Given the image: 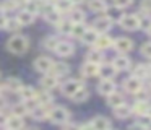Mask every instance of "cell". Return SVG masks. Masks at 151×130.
<instances>
[{"label": "cell", "mask_w": 151, "mask_h": 130, "mask_svg": "<svg viewBox=\"0 0 151 130\" xmlns=\"http://www.w3.org/2000/svg\"><path fill=\"white\" fill-rule=\"evenodd\" d=\"M5 104H7V101H5V98L4 96H0V110L5 107Z\"/></svg>", "instance_id": "681fc988"}, {"label": "cell", "mask_w": 151, "mask_h": 130, "mask_svg": "<svg viewBox=\"0 0 151 130\" xmlns=\"http://www.w3.org/2000/svg\"><path fill=\"white\" fill-rule=\"evenodd\" d=\"M150 68H151V62H150Z\"/></svg>", "instance_id": "9f6ffc18"}, {"label": "cell", "mask_w": 151, "mask_h": 130, "mask_svg": "<svg viewBox=\"0 0 151 130\" xmlns=\"http://www.w3.org/2000/svg\"><path fill=\"white\" fill-rule=\"evenodd\" d=\"M59 42L60 41L57 38H54V36H47V38L42 41V46H44V49H47V51H55L57 46H59Z\"/></svg>", "instance_id": "e575fe53"}, {"label": "cell", "mask_w": 151, "mask_h": 130, "mask_svg": "<svg viewBox=\"0 0 151 130\" xmlns=\"http://www.w3.org/2000/svg\"><path fill=\"white\" fill-rule=\"evenodd\" d=\"M124 90L130 94H138L141 90H143V83H141L140 78H135V77H130L125 80L124 83Z\"/></svg>", "instance_id": "277c9868"}, {"label": "cell", "mask_w": 151, "mask_h": 130, "mask_svg": "<svg viewBox=\"0 0 151 130\" xmlns=\"http://www.w3.org/2000/svg\"><path fill=\"white\" fill-rule=\"evenodd\" d=\"M120 26L127 31H135L141 26V18L138 15H125V18L120 21Z\"/></svg>", "instance_id": "3957f363"}, {"label": "cell", "mask_w": 151, "mask_h": 130, "mask_svg": "<svg viewBox=\"0 0 151 130\" xmlns=\"http://www.w3.org/2000/svg\"><path fill=\"white\" fill-rule=\"evenodd\" d=\"M7 21H8V20L5 18V16L2 15V13H0V29H4V28H7Z\"/></svg>", "instance_id": "f6af8a7d"}, {"label": "cell", "mask_w": 151, "mask_h": 130, "mask_svg": "<svg viewBox=\"0 0 151 130\" xmlns=\"http://www.w3.org/2000/svg\"><path fill=\"white\" fill-rule=\"evenodd\" d=\"M98 91L101 94H104V96H109V94H112L115 91V83L112 80H102L98 84Z\"/></svg>", "instance_id": "5bb4252c"}, {"label": "cell", "mask_w": 151, "mask_h": 130, "mask_svg": "<svg viewBox=\"0 0 151 130\" xmlns=\"http://www.w3.org/2000/svg\"><path fill=\"white\" fill-rule=\"evenodd\" d=\"M132 112H133V107L128 106V104H122V106L114 109V116L117 119H128L132 116Z\"/></svg>", "instance_id": "9a60e30c"}, {"label": "cell", "mask_w": 151, "mask_h": 130, "mask_svg": "<svg viewBox=\"0 0 151 130\" xmlns=\"http://www.w3.org/2000/svg\"><path fill=\"white\" fill-rule=\"evenodd\" d=\"M54 5H55V10L60 12V13H72V5L73 3L70 2V0H55Z\"/></svg>", "instance_id": "d4e9b609"}, {"label": "cell", "mask_w": 151, "mask_h": 130, "mask_svg": "<svg viewBox=\"0 0 151 130\" xmlns=\"http://www.w3.org/2000/svg\"><path fill=\"white\" fill-rule=\"evenodd\" d=\"M133 0H114V5L115 6H120V8H125V6L132 5Z\"/></svg>", "instance_id": "b9f144b4"}, {"label": "cell", "mask_w": 151, "mask_h": 130, "mask_svg": "<svg viewBox=\"0 0 151 130\" xmlns=\"http://www.w3.org/2000/svg\"><path fill=\"white\" fill-rule=\"evenodd\" d=\"M52 67H54L52 58L46 57V55H42V57H37L36 60H34V68H36L37 72H41V73H50Z\"/></svg>", "instance_id": "5b68a950"}, {"label": "cell", "mask_w": 151, "mask_h": 130, "mask_svg": "<svg viewBox=\"0 0 151 130\" xmlns=\"http://www.w3.org/2000/svg\"><path fill=\"white\" fill-rule=\"evenodd\" d=\"M7 127H8V130H21V129L24 127L23 117H17V116H12V117H8Z\"/></svg>", "instance_id": "7402d4cb"}, {"label": "cell", "mask_w": 151, "mask_h": 130, "mask_svg": "<svg viewBox=\"0 0 151 130\" xmlns=\"http://www.w3.org/2000/svg\"><path fill=\"white\" fill-rule=\"evenodd\" d=\"M148 73H150V70H148V67L146 65H143V64H137L135 65V68H133V75L132 77H135V78H146L148 77Z\"/></svg>", "instance_id": "1f68e13d"}, {"label": "cell", "mask_w": 151, "mask_h": 130, "mask_svg": "<svg viewBox=\"0 0 151 130\" xmlns=\"http://www.w3.org/2000/svg\"><path fill=\"white\" fill-rule=\"evenodd\" d=\"M98 38H99V32H96L94 29H88L86 31V34L81 38V41L85 42V44H88V46H94L96 44V41H98Z\"/></svg>", "instance_id": "83f0119b"}, {"label": "cell", "mask_w": 151, "mask_h": 130, "mask_svg": "<svg viewBox=\"0 0 151 130\" xmlns=\"http://www.w3.org/2000/svg\"><path fill=\"white\" fill-rule=\"evenodd\" d=\"M21 26H23V25L18 21V18H12V20H8V21H7V29H10V31H18Z\"/></svg>", "instance_id": "ab89813d"}, {"label": "cell", "mask_w": 151, "mask_h": 130, "mask_svg": "<svg viewBox=\"0 0 151 130\" xmlns=\"http://www.w3.org/2000/svg\"><path fill=\"white\" fill-rule=\"evenodd\" d=\"M17 18H18V21H20L23 26L31 25V23L34 21V15H33V13H29L28 10H23V12H20V13H18Z\"/></svg>", "instance_id": "4dcf8cb0"}, {"label": "cell", "mask_w": 151, "mask_h": 130, "mask_svg": "<svg viewBox=\"0 0 151 130\" xmlns=\"http://www.w3.org/2000/svg\"><path fill=\"white\" fill-rule=\"evenodd\" d=\"M114 39L111 38V36H107V34H99V38H98V41H96V49H99V51H102V49H107V47H111V46H114Z\"/></svg>", "instance_id": "e0dca14e"}, {"label": "cell", "mask_w": 151, "mask_h": 130, "mask_svg": "<svg viewBox=\"0 0 151 130\" xmlns=\"http://www.w3.org/2000/svg\"><path fill=\"white\" fill-rule=\"evenodd\" d=\"M65 130H81V127L76 125V124H67V125H65Z\"/></svg>", "instance_id": "ee69618b"}, {"label": "cell", "mask_w": 151, "mask_h": 130, "mask_svg": "<svg viewBox=\"0 0 151 130\" xmlns=\"http://www.w3.org/2000/svg\"><path fill=\"white\" fill-rule=\"evenodd\" d=\"M28 130H39V129H34V127H33V129H28Z\"/></svg>", "instance_id": "11a10c76"}, {"label": "cell", "mask_w": 151, "mask_h": 130, "mask_svg": "<svg viewBox=\"0 0 151 130\" xmlns=\"http://www.w3.org/2000/svg\"><path fill=\"white\" fill-rule=\"evenodd\" d=\"M148 34L151 36V23H150V28H148Z\"/></svg>", "instance_id": "db71d44e"}, {"label": "cell", "mask_w": 151, "mask_h": 130, "mask_svg": "<svg viewBox=\"0 0 151 130\" xmlns=\"http://www.w3.org/2000/svg\"><path fill=\"white\" fill-rule=\"evenodd\" d=\"M106 18H109L112 23H120L122 20L125 18L124 12H122L120 6H109L107 10H106Z\"/></svg>", "instance_id": "52a82bcc"}, {"label": "cell", "mask_w": 151, "mask_h": 130, "mask_svg": "<svg viewBox=\"0 0 151 130\" xmlns=\"http://www.w3.org/2000/svg\"><path fill=\"white\" fill-rule=\"evenodd\" d=\"M132 107H133V112L135 114H138V116H146L148 109H150V104H148V101H140V99H138Z\"/></svg>", "instance_id": "4316f807"}, {"label": "cell", "mask_w": 151, "mask_h": 130, "mask_svg": "<svg viewBox=\"0 0 151 130\" xmlns=\"http://www.w3.org/2000/svg\"><path fill=\"white\" fill-rule=\"evenodd\" d=\"M130 130H146V129H145L140 122H137V124H133V125H130Z\"/></svg>", "instance_id": "bcb514c9"}, {"label": "cell", "mask_w": 151, "mask_h": 130, "mask_svg": "<svg viewBox=\"0 0 151 130\" xmlns=\"http://www.w3.org/2000/svg\"><path fill=\"white\" fill-rule=\"evenodd\" d=\"M50 72H52V75H55V77L59 78V77H63V75L68 73V72H70V67H68L67 64H63V62H55Z\"/></svg>", "instance_id": "ffe728a7"}, {"label": "cell", "mask_w": 151, "mask_h": 130, "mask_svg": "<svg viewBox=\"0 0 151 130\" xmlns=\"http://www.w3.org/2000/svg\"><path fill=\"white\" fill-rule=\"evenodd\" d=\"M49 112H50V110L47 109V106H41V104H39V106L31 112V116H33L36 120H44V119L49 117Z\"/></svg>", "instance_id": "cb8c5ba5"}, {"label": "cell", "mask_w": 151, "mask_h": 130, "mask_svg": "<svg viewBox=\"0 0 151 130\" xmlns=\"http://www.w3.org/2000/svg\"><path fill=\"white\" fill-rule=\"evenodd\" d=\"M115 49H117L119 52H122V54H125V52H130L132 49H133V42H132V39L128 38H117L114 42Z\"/></svg>", "instance_id": "30bf717a"}, {"label": "cell", "mask_w": 151, "mask_h": 130, "mask_svg": "<svg viewBox=\"0 0 151 130\" xmlns=\"http://www.w3.org/2000/svg\"><path fill=\"white\" fill-rule=\"evenodd\" d=\"M146 116H148V117H150V119H151V106H150V109H148V112H146Z\"/></svg>", "instance_id": "816d5d0a"}, {"label": "cell", "mask_w": 151, "mask_h": 130, "mask_svg": "<svg viewBox=\"0 0 151 130\" xmlns=\"http://www.w3.org/2000/svg\"><path fill=\"white\" fill-rule=\"evenodd\" d=\"M36 90L33 86H23L20 91V96L23 98V101H29V99H36Z\"/></svg>", "instance_id": "d6a6232c"}, {"label": "cell", "mask_w": 151, "mask_h": 130, "mask_svg": "<svg viewBox=\"0 0 151 130\" xmlns=\"http://www.w3.org/2000/svg\"><path fill=\"white\" fill-rule=\"evenodd\" d=\"M88 29H89V28H86V26H85V23H76V25H73L72 32H70V34H72L73 38L81 39L83 36L86 34V31H88Z\"/></svg>", "instance_id": "f546056e"}, {"label": "cell", "mask_w": 151, "mask_h": 130, "mask_svg": "<svg viewBox=\"0 0 151 130\" xmlns=\"http://www.w3.org/2000/svg\"><path fill=\"white\" fill-rule=\"evenodd\" d=\"M57 84H59V78H57L55 75H52V73H49V75H46V77L41 78V86H42L44 90H47V91L54 90Z\"/></svg>", "instance_id": "4fadbf2b"}, {"label": "cell", "mask_w": 151, "mask_h": 130, "mask_svg": "<svg viewBox=\"0 0 151 130\" xmlns=\"http://www.w3.org/2000/svg\"><path fill=\"white\" fill-rule=\"evenodd\" d=\"M111 25H112V21L104 16V18L94 20V23H93V29H94L96 32H99V34H106V32L111 29Z\"/></svg>", "instance_id": "ba28073f"}, {"label": "cell", "mask_w": 151, "mask_h": 130, "mask_svg": "<svg viewBox=\"0 0 151 130\" xmlns=\"http://www.w3.org/2000/svg\"><path fill=\"white\" fill-rule=\"evenodd\" d=\"M17 6H18V0H4L2 5H0V10L8 12V10H15Z\"/></svg>", "instance_id": "f35d334b"}, {"label": "cell", "mask_w": 151, "mask_h": 130, "mask_svg": "<svg viewBox=\"0 0 151 130\" xmlns=\"http://www.w3.org/2000/svg\"><path fill=\"white\" fill-rule=\"evenodd\" d=\"M70 2H72V3H73V5H78V3H81V2H83V0H70Z\"/></svg>", "instance_id": "f907efd6"}, {"label": "cell", "mask_w": 151, "mask_h": 130, "mask_svg": "<svg viewBox=\"0 0 151 130\" xmlns=\"http://www.w3.org/2000/svg\"><path fill=\"white\" fill-rule=\"evenodd\" d=\"M112 64H114V67L117 68V70H127V68H130L132 62H130V58H128L127 55L120 54V55H117V57L114 58Z\"/></svg>", "instance_id": "2e32d148"}, {"label": "cell", "mask_w": 151, "mask_h": 130, "mask_svg": "<svg viewBox=\"0 0 151 130\" xmlns=\"http://www.w3.org/2000/svg\"><path fill=\"white\" fill-rule=\"evenodd\" d=\"M28 112H29V110H28V107H26V104H24V103L15 104V106L12 107V114L17 116V117H23L24 114H28Z\"/></svg>", "instance_id": "8d00e7d4"}, {"label": "cell", "mask_w": 151, "mask_h": 130, "mask_svg": "<svg viewBox=\"0 0 151 130\" xmlns=\"http://www.w3.org/2000/svg\"><path fill=\"white\" fill-rule=\"evenodd\" d=\"M70 21H72L73 25H76V23H83L85 21V13L80 12V10H72V13H70Z\"/></svg>", "instance_id": "74e56055"}, {"label": "cell", "mask_w": 151, "mask_h": 130, "mask_svg": "<svg viewBox=\"0 0 151 130\" xmlns=\"http://www.w3.org/2000/svg\"><path fill=\"white\" fill-rule=\"evenodd\" d=\"M88 6H89V10L94 12V13H104L106 10L109 8L104 0H88Z\"/></svg>", "instance_id": "d6986e66"}, {"label": "cell", "mask_w": 151, "mask_h": 130, "mask_svg": "<svg viewBox=\"0 0 151 130\" xmlns=\"http://www.w3.org/2000/svg\"><path fill=\"white\" fill-rule=\"evenodd\" d=\"M36 99L41 106H49V104L52 103V94L47 90H44V91H39V93L36 94Z\"/></svg>", "instance_id": "f1b7e54d"}, {"label": "cell", "mask_w": 151, "mask_h": 130, "mask_svg": "<svg viewBox=\"0 0 151 130\" xmlns=\"http://www.w3.org/2000/svg\"><path fill=\"white\" fill-rule=\"evenodd\" d=\"M5 88H7V90H10V91H13V93H20L21 88H23V83H21L18 78L12 77V78H8V80H7Z\"/></svg>", "instance_id": "484cf974"}, {"label": "cell", "mask_w": 151, "mask_h": 130, "mask_svg": "<svg viewBox=\"0 0 151 130\" xmlns=\"http://www.w3.org/2000/svg\"><path fill=\"white\" fill-rule=\"evenodd\" d=\"M99 67H101V65L86 62V64L81 67V75L85 78H94V77H98V75H99Z\"/></svg>", "instance_id": "8fae6325"}, {"label": "cell", "mask_w": 151, "mask_h": 130, "mask_svg": "<svg viewBox=\"0 0 151 130\" xmlns=\"http://www.w3.org/2000/svg\"><path fill=\"white\" fill-rule=\"evenodd\" d=\"M28 47H29V41H28L26 36L17 34V36H13V38H10L8 42H7V49L15 55L24 54V52L28 51Z\"/></svg>", "instance_id": "6da1fadb"}, {"label": "cell", "mask_w": 151, "mask_h": 130, "mask_svg": "<svg viewBox=\"0 0 151 130\" xmlns=\"http://www.w3.org/2000/svg\"><path fill=\"white\" fill-rule=\"evenodd\" d=\"M49 119H50V122H54V124H67V120L70 119V112L65 107L57 106V107H52V109H50Z\"/></svg>", "instance_id": "7a4b0ae2"}, {"label": "cell", "mask_w": 151, "mask_h": 130, "mask_svg": "<svg viewBox=\"0 0 151 130\" xmlns=\"http://www.w3.org/2000/svg\"><path fill=\"white\" fill-rule=\"evenodd\" d=\"M72 28H73V23L70 21V20H63V18H62V21L57 25V29H59L62 34H70V32H72Z\"/></svg>", "instance_id": "d590c367"}, {"label": "cell", "mask_w": 151, "mask_h": 130, "mask_svg": "<svg viewBox=\"0 0 151 130\" xmlns=\"http://www.w3.org/2000/svg\"><path fill=\"white\" fill-rule=\"evenodd\" d=\"M86 62L99 65L102 62V52L99 51V49H93V51H89L88 54H86Z\"/></svg>", "instance_id": "603a6c76"}, {"label": "cell", "mask_w": 151, "mask_h": 130, "mask_svg": "<svg viewBox=\"0 0 151 130\" xmlns=\"http://www.w3.org/2000/svg\"><path fill=\"white\" fill-rule=\"evenodd\" d=\"M117 72L119 70L114 67V64H106V65L99 67V75L102 77V80H112Z\"/></svg>", "instance_id": "7c38bea8"}, {"label": "cell", "mask_w": 151, "mask_h": 130, "mask_svg": "<svg viewBox=\"0 0 151 130\" xmlns=\"http://www.w3.org/2000/svg\"><path fill=\"white\" fill-rule=\"evenodd\" d=\"M91 124L94 125V129H96V130H111V122H109V120L106 119V117H102V116L94 117Z\"/></svg>", "instance_id": "44dd1931"}, {"label": "cell", "mask_w": 151, "mask_h": 130, "mask_svg": "<svg viewBox=\"0 0 151 130\" xmlns=\"http://www.w3.org/2000/svg\"><path fill=\"white\" fill-rule=\"evenodd\" d=\"M107 104L112 107V109H115V107L125 104L124 103V94L119 93V91H114L112 94H109V96H107Z\"/></svg>", "instance_id": "ac0fdd59"}, {"label": "cell", "mask_w": 151, "mask_h": 130, "mask_svg": "<svg viewBox=\"0 0 151 130\" xmlns=\"http://www.w3.org/2000/svg\"><path fill=\"white\" fill-rule=\"evenodd\" d=\"M81 130H96V129H94V125L89 122V124H85V125H81Z\"/></svg>", "instance_id": "7dc6e473"}, {"label": "cell", "mask_w": 151, "mask_h": 130, "mask_svg": "<svg viewBox=\"0 0 151 130\" xmlns=\"http://www.w3.org/2000/svg\"><path fill=\"white\" fill-rule=\"evenodd\" d=\"M7 122H8V117H5L4 114L0 112V125H5Z\"/></svg>", "instance_id": "c3c4849f"}, {"label": "cell", "mask_w": 151, "mask_h": 130, "mask_svg": "<svg viewBox=\"0 0 151 130\" xmlns=\"http://www.w3.org/2000/svg\"><path fill=\"white\" fill-rule=\"evenodd\" d=\"M141 10L151 13V0H141Z\"/></svg>", "instance_id": "7bdbcfd3"}, {"label": "cell", "mask_w": 151, "mask_h": 130, "mask_svg": "<svg viewBox=\"0 0 151 130\" xmlns=\"http://www.w3.org/2000/svg\"><path fill=\"white\" fill-rule=\"evenodd\" d=\"M88 98H89V91H88V88L83 86V88H80V90L73 94L72 99L75 101V103H83V101H86Z\"/></svg>", "instance_id": "836d02e7"}, {"label": "cell", "mask_w": 151, "mask_h": 130, "mask_svg": "<svg viewBox=\"0 0 151 130\" xmlns=\"http://www.w3.org/2000/svg\"><path fill=\"white\" fill-rule=\"evenodd\" d=\"M21 2H24V3H28V2H39V0H21Z\"/></svg>", "instance_id": "f5cc1de1"}, {"label": "cell", "mask_w": 151, "mask_h": 130, "mask_svg": "<svg viewBox=\"0 0 151 130\" xmlns=\"http://www.w3.org/2000/svg\"><path fill=\"white\" fill-rule=\"evenodd\" d=\"M80 88H83V83L80 80H68L62 84V93L68 98H73V94H75Z\"/></svg>", "instance_id": "8992f818"}, {"label": "cell", "mask_w": 151, "mask_h": 130, "mask_svg": "<svg viewBox=\"0 0 151 130\" xmlns=\"http://www.w3.org/2000/svg\"><path fill=\"white\" fill-rule=\"evenodd\" d=\"M54 52H55L57 55H60V57H70V55H73V52H75V47H73V44H70V42H67V41H60Z\"/></svg>", "instance_id": "9c48e42d"}, {"label": "cell", "mask_w": 151, "mask_h": 130, "mask_svg": "<svg viewBox=\"0 0 151 130\" xmlns=\"http://www.w3.org/2000/svg\"><path fill=\"white\" fill-rule=\"evenodd\" d=\"M141 54H143L145 57L151 58V42H145V44L141 46Z\"/></svg>", "instance_id": "60d3db41"}]
</instances>
